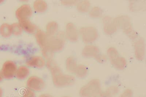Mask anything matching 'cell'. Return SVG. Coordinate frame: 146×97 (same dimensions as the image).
Returning a JSON list of instances; mask_svg holds the SVG:
<instances>
[{
    "label": "cell",
    "instance_id": "9a60e30c",
    "mask_svg": "<svg viewBox=\"0 0 146 97\" xmlns=\"http://www.w3.org/2000/svg\"><path fill=\"white\" fill-rule=\"evenodd\" d=\"M66 68L68 71L71 73H75L78 66L77 61L75 58L70 57L66 60Z\"/></svg>",
    "mask_w": 146,
    "mask_h": 97
},
{
    "label": "cell",
    "instance_id": "603a6c76",
    "mask_svg": "<svg viewBox=\"0 0 146 97\" xmlns=\"http://www.w3.org/2000/svg\"><path fill=\"white\" fill-rule=\"evenodd\" d=\"M102 10L98 7L92 8L89 12L90 16L92 18H100L102 16Z\"/></svg>",
    "mask_w": 146,
    "mask_h": 97
},
{
    "label": "cell",
    "instance_id": "ffe728a7",
    "mask_svg": "<svg viewBox=\"0 0 146 97\" xmlns=\"http://www.w3.org/2000/svg\"><path fill=\"white\" fill-rule=\"evenodd\" d=\"M90 6V3L88 1H82L78 3L77 9L80 12H87L89 11Z\"/></svg>",
    "mask_w": 146,
    "mask_h": 97
},
{
    "label": "cell",
    "instance_id": "d6a6232c",
    "mask_svg": "<svg viewBox=\"0 0 146 97\" xmlns=\"http://www.w3.org/2000/svg\"><path fill=\"white\" fill-rule=\"evenodd\" d=\"M48 97V96H46V97H45V96H42V97Z\"/></svg>",
    "mask_w": 146,
    "mask_h": 97
},
{
    "label": "cell",
    "instance_id": "9c48e42d",
    "mask_svg": "<svg viewBox=\"0 0 146 97\" xmlns=\"http://www.w3.org/2000/svg\"><path fill=\"white\" fill-rule=\"evenodd\" d=\"M32 9L29 5H24L17 10L16 15L17 18L20 21L28 19L32 16Z\"/></svg>",
    "mask_w": 146,
    "mask_h": 97
},
{
    "label": "cell",
    "instance_id": "52a82bcc",
    "mask_svg": "<svg viewBox=\"0 0 146 97\" xmlns=\"http://www.w3.org/2000/svg\"><path fill=\"white\" fill-rule=\"evenodd\" d=\"M104 29L106 34L112 35L117 31V28L114 19L109 16L104 17L103 19Z\"/></svg>",
    "mask_w": 146,
    "mask_h": 97
},
{
    "label": "cell",
    "instance_id": "ac0fdd59",
    "mask_svg": "<svg viewBox=\"0 0 146 97\" xmlns=\"http://www.w3.org/2000/svg\"><path fill=\"white\" fill-rule=\"evenodd\" d=\"M34 8L38 12H43L47 9V5L44 1H36L34 4Z\"/></svg>",
    "mask_w": 146,
    "mask_h": 97
},
{
    "label": "cell",
    "instance_id": "d4e9b609",
    "mask_svg": "<svg viewBox=\"0 0 146 97\" xmlns=\"http://www.w3.org/2000/svg\"><path fill=\"white\" fill-rule=\"evenodd\" d=\"M12 33L16 36L19 35L23 32V28L19 24L14 23L11 25Z\"/></svg>",
    "mask_w": 146,
    "mask_h": 97
},
{
    "label": "cell",
    "instance_id": "3957f363",
    "mask_svg": "<svg viewBox=\"0 0 146 97\" xmlns=\"http://www.w3.org/2000/svg\"><path fill=\"white\" fill-rule=\"evenodd\" d=\"M101 92L100 81L98 79H93L81 88L79 94L81 97H93Z\"/></svg>",
    "mask_w": 146,
    "mask_h": 97
},
{
    "label": "cell",
    "instance_id": "4fadbf2b",
    "mask_svg": "<svg viewBox=\"0 0 146 97\" xmlns=\"http://www.w3.org/2000/svg\"><path fill=\"white\" fill-rule=\"evenodd\" d=\"M110 62L115 68L119 70H122L124 69L127 65L126 59L123 57L120 56H119Z\"/></svg>",
    "mask_w": 146,
    "mask_h": 97
},
{
    "label": "cell",
    "instance_id": "7402d4cb",
    "mask_svg": "<svg viewBox=\"0 0 146 97\" xmlns=\"http://www.w3.org/2000/svg\"><path fill=\"white\" fill-rule=\"evenodd\" d=\"M119 89L117 86H112L108 88L104 93L105 97H114L118 94Z\"/></svg>",
    "mask_w": 146,
    "mask_h": 97
},
{
    "label": "cell",
    "instance_id": "83f0119b",
    "mask_svg": "<svg viewBox=\"0 0 146 97\" xmlns=\"http://www.w3.org/2000/svg\"><path fill=\"white\" fill-rule=\"evenodd\" d=\"M23 97H35V93L30 89H26L23 91Z\"/></svg>",
    "mask_w": 146,
    "mask_h": 97
},
{
    "label": "cell",
    "instance_id": "5b68a950",
    "mask_svg": "<svg viewBox=\"0 0 146 97\" xmlns=\"http://www.w3.org/2000/svg\"><path fill=\"white\" fill-rule=\"evenodd\" d=\"M17 70L16 64L14 62L8 61L4 64L1 73L5 78L10 79L15 76Z\"/></svg>",
    "mask_w": 146,
    "mask_h": 97
},
{
    "label": "cell",
    "instance_id": "ba28073f",
    "mask_svg": "<svg viewBox=\"0 0 146 97\" xmlns=\"http://www.w3.org/2000/svg\"><path fill=\"white\" fill-rule=\"evenodd\" d=\"M135 53L137 60H144L145 55V44L143 39L141 38L135 41L134 44Z\"/></svg>",
    "mask_w": 146,
    "mask_h": 97
},
{
    "label": "cell",
    "instance_id": "5bb4252c",
    "mask_svg": "<svg viewBox=\"0 0 146 97\" xmlns=\"http://www.w3.org/2000/svg\"><path fill=\"white\" fill-rule=\"evenodd\" d=\"M19 24L25 30L30 33H33L36 30V26L33 24L29 19L19 21Z\"/></svg>",
    "mask_w": 146,
    "mask_h": 97
},
{
    "label": "cell",
    "instance_id": "484cf974",
    "mask_svg": "<svg viewBox=\"0 0 146 97\" xmlns=\"http://www.w3.org/2000/svg\"><path fill=\"white\" fill-rule=\"evenodd\" d=\"M96 60L100 63L106 62L107 60V58L105 55L99 54L95 58Z\"/></svg>",
    "mask_w": 146,
    "mask_h": 97
},
{
    "label": "cell",
    "instance_id": "1f68e13d",
    "mask_svg": "<svg viewBox=\"0 0 146 97\" xmlns=\"http://www.w3.org/2000/svg\"><path fill=\"white\" fill-rule=\"evenodd\" d=\"M3 1H0V3H1V2H2Z\"/></svg>",
    "mask_w": 146,
    "mask_h": 97
},
{
    "label": "cell",
    "instance_id": "6da1fadb",
    "mask_svg": "<svg viewBox=\"0 0 146 97\" xmlns=\"http://www.w3.org/2000/svg\"><path fill=\"white\" fill-rule=\"evenodd\" d=\"M47 66L50 70L53 83L58 87L71 86L75 83V78L70 75L64 74L59 67L51 60H48Z\"/></svg>",
    "mask_w": 146,
    "mask_h": 97
},
{
    "label": "cell",
    "instance_id": "e0dca14e",
    "mask_svg": "<svg viewBox=\"0 0 146 97\" xmlns=\"http://www.w3.org/2000/svg\"><path fill=\"white\" fill-rule=\"evenodd\" d=\"M88 73V68L83 65L78 66L75 72L76 75L80 78H84L87 75Z\"/></svg>",
    "mask_w": 146,
    "mask_h": 97
},
{
    "label": "cell",
    "instance_id": "4316f807",
    "mask_svg": "<svg viewBox=\"0 0 146 97\" xmlns=\"http://www.w3.org/2000/svg\"><path fill=\"white\" fill-rule=\"evenodd\" d=\"M133 92L132 90L130 89H126L123 91L118 97H133Z\"/></svg>",
    "mask_w": 146,
    "mask_h": 97
},
{
    "label": "cell",
    "instance_id": "8992f818",
    "mask_svg": "<svg viewBox=\"0 0 146 97\" xmlns=\"http://www.w3.org/2000/svg\"><path fill=\"white\" fill-rule=\"evenodd\" d=\"M45 86L43 80L36 76L30 77L27 82V88L33 91H41L44 88Z\"/></svg>",
    "mask_w": 146,
    "mask_h": 97
},
{
    "label": "cell",
    "instance_id": "d6986e66",
    "mask_svg": "<svg viewBox=\"0 0 146 97\" xmlns=\"http://www.w3.org/2000/svg\"><path fill=\"white\" fill-rule=\"evenodd\" d=\"M0 33L3 37H10L12 33L11 26L7 24H3L0 28Z\"/></svg>",
    "mask_w": 146,
    "mask_h": 97
},
{
    "label": "cell",
    "instance_id": "f1b7e54d",
    "mask_svg": "<svg viewBox=\"0 0 146 97\" xmlns=\"http://www.w3.org/2000/svg\"><path fill=\"white\" fill-rule=\"evenodd\" d=\"M62 4L67 6H72L78 4L79 2L77 1H64L62 2Z\"/></svg>",
    "mask_w": 146,
    "mask_h": 97
},
{
    "label": "cell",
    "instance_id": "7a4b0ae2",
    "mask_svg": "<svg viewBox=\"0 0 146 97\" xmlns=\"http://www.w3.org/2000/svg\"><path fill=\"white\" fill-rule=\"evenodd\" d=\"M117 28L126 33L130 39L135 40L138 37V33L133 29L130 18L126 15L119 16L114 19Z\"/></svg>",
    "mask_w": 146,
    "mask_h": 97
},
{
    "label": "cell",
    "instance_id": "f546056e",
    "mask_svg": "<svg viewBox=\"0 0 146 97\" xmlns=\"http://www.w3.org/2000/svg\"><path fill=\"white\" fill-rule=\"evenodd\" d=\"M93 97H104V92H101L100 94Z\"/></svg>",
    "mask_w": 146,
    "mask_h": 97
},
{
    "label": "cell",
    "instance_id": "836d02e7",
    "mask_svg": "<svg viewBox=\"0 0 146 97\" xmlns=\"http://www.w3.org/2000/svg\"></svg>",
    "mask_w": 146,
    "mask_h": 97
},
{
    "label": "cell",
    "instance_id": "4dcf8cb0",
    "mask_svg": "<svg viewBox=\"0 0 146 97\" xmlns=\"http://www.w3.org/2000/svg\"><path fill=\"white\" fill-rule=\"evenodd\" d=\"M3 94V92L2 89L0 88V97H2Z\"/></svg>",
    "mask_w": 146,
    "mask_h": 97
},
{
    "label": "cell",
    "instance_id": "cb8c5ba5",
    "mask_svg": "<svg viewBox=\"0 0 146 97\" xmlns=\"http://www.w3.org/2000/svg\"><path fill=\"white\" fill-rule=\"evenodd\" d=\"M107 54L110 62L119 56L118 51L114 47H110L108 49Z\"/></svg>",
    "mask_w": 146,
    "mask_h": 97
},
{
    "label": "cell",
    "instance_id": "7c38bea8",
    "mask_svg": "<svg viewBox=\"0 0 146 97\" xmlns=\"http://www.w3.org/2000/svg\"><path fill=\"white\" fill-rule=\"evenodd\" d=\"M26 63L29 66L39 68H42L45 64V60L40 56H33L30 58Z\"/></svg>",
    "mask_w": 146,
    "mask_h": 97
},
{
    "label": "cell",
    "instance_id": "8fae6325",
    "mask_svg": "<svg viewBox=\"0 0 146 97\" xmlns=\"http://www.w3.org/2000/svg\"><path fill=\"white\" fill-rule=\"evenodd\" d=\"M100 54L98 48L94 45H87L84 48L82 55L85 58H95Z\"/></svg>",
    "mask_w": 146,
    "mask_h": 97
},
{
    "label": "cell",
    "instance_id": "44dd1931",
    "mask_svg": "<svg viewBox=\"0 0 146 97\" xmlns=\"http://www.w3.org/2000/svg\"><path fill=\"white\" fill-rule=\"evenodd\" d=\"M58 27V24L55 22H50L48 23L46 27L47 34L50 36H53L57 31Z\"/></svg>",
    "mask_w": 146,
    "mask_h": 97
},
{
    "label": "cell",
    "instance_id": "30bf717a",
    "mask_svg": "<svg viewBox=\"0 0 146 97\" xmlns=\"http://www.w3.org/2000/svg\"><path fill=\"white\" fill-rule=\"evenodd\" d=\"M66 36L71 42H76L79 39V33L75 26L72 23H68L66 26Z\"/></svg>",
    "mask_w": 146,
    "mask_h": 97
},
{
    "label": "cell",
    "instance_id": "277c9868",
    "mask_svg": "<svg viewBox=\"0 0 146 97\" xmlns=\"http://www.w3.org/2000/svg\"><path fill=\"white\" fill-rule=\"evenodd\" d=\"M79 33L84 43L89 44L95 42L98 38V32L93 27H86L81 28Z\"/></svg>",
    "mask_w": 146,
    "mask_h": 97
},
{
    "label": "cell",
    "instance_id": "2e32d148",
    "mask_svg": "<svg viewBox=\"0 0 146 97\" xmlns=\"http://www.w3.org/2000/svg\"><path fill=\"white\" fill-rule=\"evenodd\" d=\"M29 70L27 67L22 66L17 70L16 75L17 78L23 80L27 78L29 74Z\"/></svg>",
    "mask_w": 146,
    "mask_h": 97
}]
</instances>
